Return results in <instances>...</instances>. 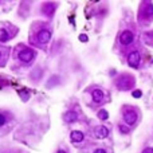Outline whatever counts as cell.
<instances>
[{
    "label": "cell",
    "mask_w": 153,
    "mask_h": 153,
    "mask_svg": "<svg viewBox=\"0 0 153 153\" xmlns=\"http://www.w3.org/2000/svg\"><path fill=\"white\" fill-rule=\"evenodd\" d=\"M140 61H141V57H140L138 51L130 52L129 57H128V65H129L130 67H138Z\"/></svg>",
    "instance_id": "6da1fadb"
},
{
    "label": "cell",
    "mask_w": 153,
    "mask_h": 153,
    "mask_svg": "<svg viewBox=\"0 0 153 153\" xmlns=\"http://www.w3.org/2000/svg\"><path fill=\"white\" fill-rule=\"evenodd\" d=\"M34 51L30 49H26L23 50V51L19 52V59H20L22 62H24V63H28V62L32 61V58H34Z\"/></svg>",
    "instance_id": "7a4b0ae2"
},
{
    "label": "cell",
    "mask_w": 153,
    "mask_h": 153,
    "mask_svg": "<svg viewBox=\"0 0 153 153\" xmlns=\"http://www.w3.org/2000/svg\"><path fill=\"white\" fill-rule=\"evenodd\" d=\"M133 41H134V35H133V32H130V31H124L121 34V36H120V42H121L124 46L130 44Z\"/></svg>",
    "instance_id": "3957f363"
},
{
    "label": "cell",
    "mask_w": 153,
    "mask_h": 153,
    "mask_svg": "<svg viewBox=\"0 0 153 153\" xmlns=\"http://www.w3.org/2000/svg\"><path fill=\"white\" fill-rule=\"evenodd\" d=\"M36 39L39 43H47V42L51 39V32L47 31V30H42V31L38 32Z\"/></svg>",
    "instance_id": "277c9868"
},
{
    "label": "cell",
    "mask_w": 153,
    "mask_h": 153,
    "mask_svg": "<svg viewBox=\"0 0 153 153\" xmlns=\"http://www.w3.org/2000/svg\"><path fill=\"white\" fill-rule=\"evenodd\" d=\"M124 120L128 125H134V122L137 121V114L134 112H126L124 116Z\"/></svg>",
    "instance_id": "5b68a950"
},
{
    "label": "cell",
    "mask_w": 153,
    "mask_h": 153,
    "mask_svg": "<svg viewBox=\"0 0 153 153\" xmlns=\"http://www.w3.org/2000/svg\"><path fill=\"white\" fill-rule=\"evenodd\" d=\"M85 134L81 132V130H73L71 132V141L73 142H81L83 141Z\"/></svg>",
    "instance_id": "8992f818"
},
{
    "label": "cell",
    "mask_w": 153,
    "mask_h": 153,
    "mask_svg": "<svg viewBox=\"0 0 153 153\" xmlns=\"http://www.w3.org/2000/svg\"><path fill=\"white\" fill-rule=\"evenodd\" d=\"M109 136V129L106 126H99L98 129L95 130V137L97 138H105Z\"/></svg>",
    "instance_id": "52a82bcc"
},
{
    "label": "cell",
    "mask_w": 153,
    "mask_h": 153,
    "mask_svg": "<svg viewBox=\"0 0 153 153\" xmlns=\"http://www.w3.org/2000/svg\"><path fill=\"white\" fill-rule=\"evenodd\" d=\"M91 95H93V99H94L95 102H101L102 98H104V91L99 89H95V90H93Z\"/></svg>",
    "instance_id": "ba28073f"
},
{
    "label": "cell",
    "mask_w": 153,
    "mask_h": 153,
    "mask_svg": "<svg viewBox=\"0 0 153 153\" xmlns=\"http://www.w3.org/2000/svg\"><path fill=\"white\" fill-rule=\"evenodd\" d=\"M63 120L66 122H74L75 120H77V113L75 112H67L63 116Z\"/></svg>",
    "instance_id": "9c48e42d"
},
{
    "label": "cell",
    "mask_w": 153,
    "mask_h": 153,
    "mask_svg": "<svg viewBox=\"0 0 153 153\" xmlns=\"http://www.w3.org/2000/svg\"><path fill=\"white\" fill-rule=\"evenodd\" d=\"M8 41V32L6 30H0V42H6Z\"/></svg>",
    "instance_id": "30bf717a"
},
{
    "label": "cell",
    "mask_w": 153,
    "mask_h": 153,
    "mask_svg": "<svg viewBox=\"0 0 153 153\" xmlns=\"http://www.w3.org/2000/svg\"><path fill=\"white\" fill-rule=\"evenodd\" d=\"M98 118L99 120H107L109 118V113H107L106 110H104V109L99 110L98 112Z\"/></svg>",
    "instance_id": "8fae6325"
},
{
    "label": "cell",
    "mask_w": 153,
    "mask_h": 153,
    "mask_svg": "<svg viewBox=\"0 0 153 153\" xmlns=\"http://www.w3.org/2000/svg\"><path fill=\"white\" fill-rule=\"evenodd\" d=\"M145 11H146L148 17H149V19H152V17H153V7L149 4V6H148L146 8H145Z\"/></svg>",
    "instance_id": "7c38bea8"
},
{
    "label": "cell",
    "mask_w": 153,
    "mask_h": 153,
    "mask_svg": "<svg viewBox=\"0 0 153 153\" xmlns=\"http://www.w3.org/2000/svg\"><path fill=\"white\" fill-rule=\"evenodd\" d=\"M132 95L134 97V98H140L142 95V93H141V90H134V91L132 93Z\"/></svg>",
    "instance_id": "4fadbf2b"
},
{
    "label": "cell",
    "mask_w": 153,
    "mask_h": 153,
    "mask_svg": "<svg viewBox=\"0 0 153 153\" xmlns=\"http://www.w3.org/2000/svg\"><path fill=\"white\" fill-rule=\"evenodd\" d=\"M6 124V116L4 114H0V126H3Z\"/></svg>",
    "instance_id": "5bb4252c"
},
{
    "label": "cell",
    "mask_w": 153,
    "mask_h": 153,
    "mask_svg": "<svg viewBox=\"0 0 153 153\" xmlns=\"http://www.w3.org/2000/svg\"><path fill=\"white\" fill-rule=\"evenodd\" d=\"M79 41H81V42H87V35L81 34V35H79Z\"/></svg>",
    "instance_id": "9a60e30c"
},
{
    "label": "cell",
    "mask_w": 153,
    "mask_h": 153,
    "mask_svg": "<svg viewBox=\"0 0 153 153\" xmlns=\"http://www.w3.org/2000/svg\"><path fill=\"white\" fill-rule=\"evenodd\" d=\"M142 153H153V148H146L142 150Z\"/></svg>",
    "instance_id": "2e32d148"
},
{
    "label": "cell",
    "mask_w": 153,
    "mask_h": 153,
    "mask_svg": "<svg viewBox=\"0 0 153 153\" xmlns=\"http://www.w3.org/2000/svg\"><path fill=\"white\" fill-rule=\"evenodd\" d=\"M120 130H121L122 133H128V129L126 128H124V126H120Z\"/></svg>",
    "instance_id": "e0dca14e"
},
{
    "label": "cell",
    "mask_w": 153,
    "mask_h": 153,
    "mask_svg": "<svg viewBox=\"0 0 153 153\" xmlns=\"http://www.w3.org/2000/svg\"><path fill=\"white\" fill-rule=\"evenodd\" d=\"M94 153H106V152H105L104 149H97V150H95V152H94Z\"/></svg>",
    "instance_id": "ac0fdd59"
},
{
    "label": "cell",
    "mask_w": 153,
    "mask_h": 153,
    "mask_svg": "<svg viewBox=\"0 0 153 153\" xmlns=\"http://www.w3.org/2000/svg\"><path fill=\"white\" fill-rule=\"evenodd\" d=\"M58 153H66V152H65V150H59Z\"/></svg>",
    "instance_id": "d6986e66"
}]
</instances>
